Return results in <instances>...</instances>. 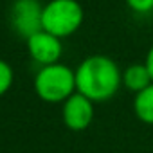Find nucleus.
Here are the masks:
<instances>
[{"label":"nucleus","instance_id":"obj_1","mask_svg":"<svg viewBox=\"0 0 153 153\" xmlns=\"http://www.w3.org/2000/svg\"><path fill=\"white\" fill-rule=\"evenodd\" d=\"M123 85V72L108 56H88L76 68V92L92 103L112 99Z\"/></svg>","mask_w":153,"mask_h":153},{"label":"nucleus","instance_id":"obj_2","mask_svg":"<svg viewBox=\"0 0 153 153\" xmlns=\"http://www.w3.org/2000/svg\"><path fill=\"white\" fill-rule=\"evenodd\" d=\"M34 90L47 103H65L76 94V72L61 63L42 67L34 78Z\"/></svg>","mask_w":153,"mask_h":153},{"label":"nucleus","instance_id":"obj_3","mask_svg":"<svg viewBox=\"0 0 153 153\" xmlns=\"http://www.w3.org/2000/svg\"><path fill=\"white\" fill-rule=\"evenodd\" d=\"M83 24V7L78 0H51L42 11V31L65 38Z\"/></svg>","mask_w":153,"mask_h":153},{"label":"nucleus","instance_id":"obj_4","mask_svg":"<svg viewBox=\"0 0 153 153\" xmlns=\"http://www.w3.org/2000/svg\"><path fill=\"white\" fill-rule=\"evenodd\" d=\"M42 11L38 0H15L11 7V25L13 29L29 40L33 34L42 31Z\"/></svg>","mask_w":153,"mask_h":153},{"label":"nucleus","instance_id":"obj_5","mask_svg":"<svg viewBox=\"0 0 153 153\" xmlns=\"http://www.w3.org/2000/svg\"><path fill=\"white\" fill-rule=\"evenodd\" d=\"M63 123L68 130L72 131H83L90 126L94 119V103L81 96L79 92L72 94L65 103H63Z\"/></svg>","mask_w":153,"mask_h":153},{"label":"nucleus","instance_id":"obj_6","mask_svg":"<svg viewBox=\"0 0 153 153\" xmlns=\"http://www.w3.org/2000/svg\"><path fill=\"white\" fill-rule=\"evenodd\" d=\"M27 49H29L31 58L36 63L43 65V67L58 63V59L61 56V51H63L59 38H56V36H52L45 31H40V33L33 34L27 40Z\"/></svg>","mask_w":153,"mask_h":153},{"label":"nucleus","instance_id":"obj_7","mask_svg":"<svg viewBox=\"0 0 153 153\" xmlns=\"http://www.w3.org/2000/svg\"><path fill=\"white\" fill-rule=\"evenodd\" d=\"M123 85L130 92H135V94H139L144 88H148L149 85H153L148 67L144 63H133V65H130L123 72Z\"/></svg>","mask_w":153,"mask_h":153},{"label":"nucleus","instance_id":"obj_8","mask_svg":"<svg viewBox=\"0 0 153 153\" xmlns=\"http://www.w3.org/2000/svg\"><path fill=\"white\" fill-rule=\"evenodd\" d=\"M133 112L137 119L144 124H153V85L135 94L133 97Z\"/></svg>","mask_w":153,"mask_h":153},{"label":"nucleus","instance_id":"obj_9","mask_svg":"<svg viewBox=\"0 0 153 153\" xmlns=\"http://www.w3.org/2000/svg\"><path fill=\"white\" fill-rule=\"evenodd\" d=\"M13 85V68L7 61L0 59V96H4Z\"/></svg>","mask_w":153,"mask_h":153},{"label":"nucleus","instance_id":"obj_10","mask_svg":"<svg viewBox=\"0 0 153 153\" xmlns=\"http://www.w3.org/2000/svg\"><path fill=\"white\" fill-rule=\"evenodd\" d=\"M126 4L135 13H149V11H153V0H126Z\"/></svg>","mask_w":153,"mask_h":153},{"label":"nucleus","instance_id":"obj_11","mask_svg":"<svg viewBox=\"0 0 153 153\" xmlns=\"http://www.w3.org/2000/svg\"><path fill=\"white\" fill-rule=\"evenodd\" d=\"M144 65L148 67V70H149V76H151V81H153V47L149 49V52H148V56H146V61H144Z\"/></svg>","mask_w":153,"mask_h":153}]
</instances>
